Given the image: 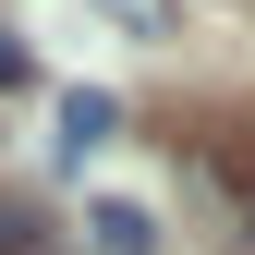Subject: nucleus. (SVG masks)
I'll use <instances>...</instances> for the list:
<instances>
[{
    "label": "nucleus",
    "instance_id": "f257e3e1",
    "mask_svg": "<svg viewBox=\"0 0 255 255\" xmlns=\"http://www.w3.org/2000/svg\"><path fill=\"white\" fill-rule=\"evenodd\" d=\"M146 243H158L146 207H98V255H146Z\"/></svg>",
    "mask_w": 255,
    "mask_h": 255
},
{
    "label": "nucleus",
    "instance_id": "f03ea898",
    "mask_svg": "<svg viewBox=\"0 0 255 255\" xmlns=\"http://www.w3.org/2000/svg\"><path fill=\"white\" fill-rule=\"evenodd\" d=\"M110 122H122L110 98H61V134H73V158H85V146H110Z\"/></svg>",
    "mask_w": 255,
    "mask_h": 255
},
{
    "label": "nucleus",
    "instance_id": "7ed1b4c3",
    "mask_svg": "<svg viewBox=\"0 0 255 255\" xmlns=\"http://www.w3.org/2000/svg\"><path fill=\"white\" fill-rule=\"evenodd\" d=\"M122 12V37H170V0H110Z\"/></svg>",
    "mask_w": 255,
    "mask_h": 255
},
{
    "label": "nucleus",
    "instance_id": "20e7f679",
    "mask_svg": "<svg viewBox=\"0 0 255 255\" xmlns=\"http://www.w3.org/2000/svg\"><path fill=\"white\" fill-rule=\"evenodd\" d=\"M0 255H49V243H37V231H24V219H0Z\"/></svg>",
    "mask_w": 255,
    "mask_h": 255
},
{
    "label": "nucleus",
    "instance_id": "39448f33",
    "mask_svg": "<svg viewBox=\"0 0 255 255\" xmlns=\"http://www.w3.org/2000/svg\"><path fill=\"white\" fill-rule=\"evenodd\" d=\"M12 85H24V49H12V37H0V98H12Z\"/></svg>",
    "mask_w": 255,
    "mask_h": 255
}]
</instances>
